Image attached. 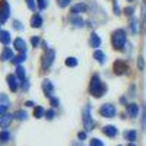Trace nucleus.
I'll list each match as a JSON object with an SVG mask.
<instances>
[{"label":"nucleus","mask_w":146,"mask_h":146,"mask_svg":"<svg viewBox=\"0 0 146 146\" xmlns=\"http://www.w3.org/2000/svg\"><path fill=\"white\" fill-rule=\"evenodd\" d=\"M45 118H48V120L54 118V111H53V110H48V111L45 113Z\"/></svg>","instance_id":"obj_33"},{"label":"nucleus","mask_w":146,"mask_h":146,"mask_svg":"<svg viewBox=\"0 0 146 146\" xmlns=\"http://www.w3.org/2000/svg\"><path fill=\"white\" fill-rule=\"evenodd\" d=\"M130 29H131L133 34H136V32H137V21H136L135 18H131V19H130Z\"/></svg>","instance_id":"obj_27"},{"label":"nucleus","mask_w":146,"mask_h":146,"mask_svg":"<svg viewBox=\"0 0 146 146\" xmlns=\"http://www.w3.org/2000/svg\"><path fill=\"white\" fill-rule=\"evenodd\" d=\"M72 23H73V27H76V28H83V21L79 18V16H75L72 19Z\"/></svg>","instance_id":"obj_24"},{"label":"nucleus","mask_w":146,"mask_h":146,"mask_svg":"<svg viewBox=\"0 0 146 146\" xmlns=\"http://www.w3.org/2000/svg\"><path fill=\"white\" fill-rule=\"evenodd\" d=\"M27 5H28V7H29L31 10L35 9V2H34V0H27Z\"/></svg>","instance_id":"obj_39"},{"label":"nucleus","mask_w":146,"mask_h":146,"mask_svg":"<svg viewBox=\"0 0 146 146\" xmlns=\"http://www.w3.org/2000/svg\"><path fill=\"white\" fill-rule=\"evenodd\" d=\"M100 114H101L102 117H105V118H111V117L115 115V108H114V105H111V104H104V105L100 108Z\"/></svg>","instance_id":"obj_5"},{"label":"nucleus","mask_w":146,"mask_h":146,"mask_svg":"<svg viewBox=\"0 0 146 146\" xmlns=\"http://www.w3.org/2000/svg\"><path fill=\"white\" fill-rule=\"evenodd\" d=\"M6 110H7V105H5V104H0V115L6 114Z\"/></svg>","instance_id":"obj_36"},{"label":"nucleus","mask_w":146,"mask_h":146,"mask_svg":"<svg viewBox=\"0 0 146 146\" xmlns=\"http://www.w3.org/2000/svg\"><path fill=\"white\" fill-rule=\"evenodd\" d=\"M124 136H126V139H127L129 142H133V140H136L137 133H136L135 130H129V131H126V133H124Z\"/></svg>","instance_id":"obj_22"},{"label":"nucleus","mask_w":146,"mask_h":146,"mask_svg":"<svg viewBox=\"0 0 146 146\" xmlns=\"http://www.w3.org/2000/svg\"><path fill=\"white\" fill-rule=\"evenodd\" d=\"M31 44L34 47H36V45L40 44V38H38V36H32V38H31Z\"/></svg>","instance_id":"obj_34"},{"label":"nucleus","mask_w":146,"mask_h":146,"mask_svg":"<svg viewBox=\"0 0 146 146\" xmlns=\"http://www.w3.org/2000/svg\"><path fill=\"white\" fill-rule=\"evenodd\" d=\"M126 13H127L129 16L133 15V7H127V9H126Z\"/></svg>","instance_id":"obj_44"},{"label":"nucleus","mask_w":146,"mask_h":146,"mask_svg":"<svg viewBox=\"0 0 146 146\" xmlns=\"http://www.w3.org/2000/svg\"><path fill=\"white\" fill-rule=\"evenodd\" d=\"M13 44H15V48H16L18 51L25 53V50H27V44H25V41H23L22 38H16Z\"/></svg>","instance_id":"obj_12"},{"label":"nucleus","mask_w":146,"mask_h":146,"mask_svg":"<svg viewBox=\"0 0 146 146\" xmlns=\"http://www.w3.org/2000/svg\"><path fill=\"white\" fill-rule=\"evenodd\" d=\"M120 146H121V145H120Z\"/></svg>","instance_id":"obj_49"},{"label":"nucleus","mask_w":146,"mask_h":146,"mask_svg":"<svg viewBox=\"0 0 146 146\" xmlns=\"http://www.w3.org/2000/svg\"><path fill=\"white\" fill-rule=\"evenodd\" d=\"M53 60H54V51H53V50L47 51V54L42 57V70H44V72L53 64Z\"/></svg>","instance_id":"obj_6"},{"label":"nucleus","mask_w":146,"mask_h":146,"mask_svg":"<svg viewBox=\"0 0 146 146\" xmlns=\"http://www.w3.org/2000/svg\"><path fill=\"white\" fill-rule=\"evenodd\" d=\"M146 18V5L143 3L142 5V19H145Z\"/></svg>","instance_id":"obj_42"},{"label":"nucleus","mask_w":146,"mask_h":146,"mask_svg":"<svg viewBox=\"0 0 146 146\" xmlns=\"http://www.w3.org/2000/svg\"><path fill=\"white\" fill-rule=\"evenodd\" d=\"M113 5H114V13H115V15H120V7H118V3H117V2H114Z\"/></svg>","instance_id":"obj_41"},{"label":"nucleus","mask_w":146,"mask_h":146,"mask_svg":"<svg viewBox=\"0 0 146 146\" xmlns=\"http://www.w3.org/2000/svg\"><path fill=\"white\" fill-rule=\"evenodd\" d=\"M42 89H44V92H45V95L48 96V98H50L51 96V92H53V83L48 80V79H45L44 82H42Z\"/></svg>","instance_id":"obj_11"},{"label":"nucleus","mask_w":146,"mask_h":146,"mask_svg":"<svg viewBox=\"0 0 146 146\" xmlns=\"http://www.w3.org/2000/svg\"><path fill=\"white\" fill-rule=\"evenodd\" d=\"M89 94L96 96V98H101V96L105 94V86L101 82V79L98 76H94L91 79V85H89Z\"/></svg>","instance_id":"obj_1"},{"label":"nucleus","mask_w":146,"mask_h":146,"mask_svg":"<svg viewBox=\"0 0 146 146\" xmlns=\"http://www.w3.org/2000/svg\"><path fill=\"white\" fill-rule=\"evenodd\" d=\"M127 2H131V0H127Z\"/></svg>","instance_id":"obj_47"},{"label":"nucleus","mask_w":146,"mask_h":146,"mask_svg":"<svg viewBox=\"0 0 146 146\" xmlns=\"http://www.w3.org/2000/svg\"><path fill=\"white\" fill-rule=\"evenodd\" d=\"M129 146H136V145H135V143H133V142H130V145H129Z\"/></svg>","instance_id":"obj_46"},{"label":"nucleus","mask_w":146,"mask_h":146,"mask_svg":"<svg viewBox=\"0 0 146 146\" xmlns=\"http://www.w3.org/2000/svg\"><path fill=\"white\" fill-rule=\"evenodd\" d=\"M25 105H27V107H34V102H32V101H28Z\"/></svg>","instance_id":"obj_45"},{"label":"nucleus","mask_w":146,"mask_h":146,"mask_svg":"<svg viewBox=\"0 0 146 146\" xmlns=\"http://www.w3.org/2000/svg\"><path fill=\"white\" fill-rule=\"evenodd\" d=\"M142 127L146 131V105H143V117H142Z\"/></svg>","instance_id":"obj_29"},{"label":"nucleus","mask_w":146,"mask_h":146,"mask_svg":"<svg viewBox=\"0 0 146 146\" xmlns=\"http://www.w3.org/2000/svg\"><path fill=\"white\" fill-rule=\"evenodd\" d=\"M102 131H104V135H107L108 137H114L117 135V129L114 126H105L102 129Z\"/></svg>","instance_id":"obj_15"},{"label":"nucleus","mask_w":146,"mask_h":146,"mask_svg":"<svg viewBox=\"0 0 146 146\" xmlns=\"http://www.w3.org/2000/svg\"><path fill=\"white\" fill-rule=\"evenodd\" d=\"M50 102H51L53 107H58V100L54 98V96H50Z\"/></svg>","instance_id":"obj_35"},{"label":"nucleus","mask_w":146,"mask_h":146,"mask_svg":"<svg viewBox=\"0 0 146 146\" xmlns=\"http://www.w3.org/2000/svg\"><path fill=\"white\" fill-rule=\"evenodd\" d=\"M25 58H27V54L25 53H21L19 56L12 58V62H13V64H21L22 62H25Z\"/></svg>","instance_id":"obj_20"},{"label":"nucleus","mask_w":146,"mask_h":146,"mask_svg":"<svg viewBox=\"0 0 146 146\" xmlns=\"http://www.w3.org/2000/svg\"><path fill=\"white\" fill-rule=\"evenodd\" d=\"M94 124L95 123L91 117V108H89V105H86L83 108V126L86 129V131H91L94 129Z\"/></svg>","instance_id":"obj_3"},{"label":"nucleus","mask_w":146,"mask_h":146,"mask_svg":"<svg viewBox=\"0 0 146 146\" xmlns=\"http://www.w3.org/2000/svg\"><path fill=\"white\" fill-rule=\"evenodd\" d=\"M111 44H113V47L115 48V50H121V48H123V45L126 44V32H124V29H117L113 34Z\"/></svg>","instance_id":"obj_2"},{"label":"nucleus","mask_w":146,"mask_h":146,"mask_svg":"<svg viewBox=\"0 0 146 146\" xmlns=\"http://www.w3.org/2000/svg\"><path fill=\"white\" fill-rule=\"evenodd\" d=\"M69 3H70V0H57V5L60 7H66Z\"/></svg>","instance_id":"obj_32"},{"label":"nucleus","mask_w":146,"mask_h":146,"mask_svg":"<svg viewBox=\"0 0 146 146\" xmlns=\"http://www.w3.org/2000/svg\"><path fill=\"white\" fill-rule=\"evenodd\" d=\"M137 67H139V70H143L145 69V60H143L142 56L137 58Z\"/></svg>","instance_id":"obj_30"},{"label":"nucleus","mask_w":146,"mask_h":146,"mask_svg":"<svg viewBox=\"0 0 146 146\" xmlns=\"http://www.w3.org/2000/svg\"><path fill=\"white\" fill-rule=\"evenodd\" d=\"M41 25H42L41 16H40V15H34L32 19H31V27H32V28H40Z\"/></svg>","instance_id":"obj_17"},{"label":"nucleus","mask_w":146,"mask_h":146,"mask_svg":"<svg viewBox=\"0 0 146 146\" xmlns=\"http://www.w3.org/2000/svg\"><path fill=\"white\" fill-rule=\"evenodd\" d=\"M94 58H95V60H98L101 64L105 63V54H104L101 50H95V53H94Z\"/></svg>","instance_id":"obj_18"},{"label":"nucleus","mask_w":146,"mask_h":146,"mask_svg":"<svg viewBox=\"0 0 146 146\" xmlns=\"http://www.w3.org/2000/svg\"><path fill=\"white\" fill-rule=\"evenodd\" d=\"M12 120H13V115H12V114L0 115V127H2V129H7L9 124L12 123Z\"/></svg>","instance_id":"obj_8"},{"label":"nucleus","mask_w":146,"mask_h":146,"mask_svg":"<svg viewBox=\"0 0 146 146\" xmlns=\"http://www.w3.org/2000/svg\"><path fill=\"white\" fill-rule=\"evenodd\" d=\"M89 146H104V143H102L100 139H96V137H95V139L91 140V145H89Z\"/></svg>","instance_id":"obj_31"},{"label":"nucleus","mask_w":146,"mask_h":146,"mask_svg":"<svg viewBox=\"0 0 146 146\" xmlns=\"http://www.w3.org/2000/svg\"><path fill=\"white\" fill-rule=\"evenodd\" d=\"M44 114H45V111H44V108H42V107H35V110H34V115H35V118H41Z\"/></svg>","instance_id":"obj_23"},{"label":"nucleus","mask_w":146,"mask_h":146,"mask_svg":"<svg viewBox=\"0 0 146 146\" xmlns=\"http://www.w3.org/2000/svg\"><path fill=\"white\" fill-rule=\"evenodd\" d=\"M0 32H2V31H0Z\"/></svg>","instance_id":"obj_48"},{"label":"nucleus","mask_w":146,"mask_h":146,"mask_svg":"<svg viewBox=\"0 0 146 146\" xmlns=\"http://www.w3.org/2000/svg\"><path fill=\"white\" fill-rule=\"evenodd\" d=\"M0 41H2L5 45H7L10 42V35H9L7 31H2V32H0Z\"/></svg>","instance_id":"obj_19"},{"label":"nucleus","mask_w":146,"mask_h":146,"mask_svg":"<svg viewBox=\"0 0 146 146\" xmlns=\"http://www.w3.org/2000/svg\"><path fill=\"white\" fill-rule=\"evenodd\" d=\"M9 13H10L9 3L6 2V0H2V2H0V23H5L7 21Z\"/></svg>","instance_id":"obj_4"},{"label":"nucleus","mask_w":146,"mask_h":146,"mask_svg":"<svg viewBox=\"0 0 146 146\" xmlns=\"http://www.w3.org/2000/svg\"><path fill=\"white\" fill-rule=\"evenodd\" d=\"M10 139V135H9V131H0V140H2V142H7Z\"/></svg>","instance_id":"obj_28"},{"label":"nucleus","mask_w":146,"mask_h":146,"mask_svg":"<svg viewBox=\"0 0 146 146\" xmlns=\"http://www.w3.org/2000/svg\"><path fill=\"white\" fill-rule=\"evenodd\" d=\"M0 101H3L5 105H9V100H7V96L3 95V94H0Z\"/></svg>","instance_id":"obj_38"},{"label":"nucleus","mask_w":146,"mask_h":146,"mask_svg":"<svg viewBox=\"0 0 146 146\" xmlns=\"http://www.w3.org/2000/svg\"><path fill=\"white\" fill-rule=\"evenodd\" d=\"M0 58H2L3 62H7V60H12V58H13V51H12L10 48H5V50L2 51V56H0Z\"/></svg>","instance_id":"obj_16"},{"label":"nucleus","mask_w":146,"mask_h":146,"mask_svg":"<svg viewBox=\"0 0 146 146\" xmlns=\"http://www.w3.org/2000/svg\"><path fill=\"white\" fill-rule=\"evenodd\" d=\"M13 28H16V29H19V31H21V29H23V27L21 25V22H18V21H15V22H13Z\"/></svg>","instance_id":"obj_40"},{"label":"nucleus","mask_w":146,"mask_h":146,"mask_svg":"<svg viewBox=\"0 0 146 146\" xmlns=\"http://www.w3.org/2000/svg\"><path fill=\"white\" fill-rule=\"evenodd\" d=\"M6 80H7V85H9L10 91L12 92H16L18 91V79H16V76L15 75H7Z\"/></svg>","instance_id":"obj_9"},{"label":"nucleus","mask_w":146,"mask_h":146,"mask_svg":"<svg viewBox=\"0 0 146 146\" xmlns=\"http://www.w3.org/2000/svg\"><path fill=\"white\" fill-rule=\"evenodd\" d=\"M13 117L18 118V120H25V118L28 117V114H27L25 111H22V110H19V111H16V113L13 114Z\"/></svg>","instance_id":"obj_26"},{"label":"nucleus","mask_w":146,"mask_h":146,"mask_svg":"<svg viewBox=\"0 0 146 146\" xmlns=\"http://www.w3.org/2000/svg\"><path fill=\"white\" fill-rule=\"evenodd\" d=\"M16 78L19 80H25V69H23L22 66H18L16 67Z\"/></svg>","instance_id":"obj_21"},{"label":"nucleus","mask_w":146,"mask_h":146,"mask_svg":"<svg viewBox=\"0 0 146 146\" xmlns=\"http://www.w3.org/2000/svg\"><path fill=\"white\" fill-rule=\"evenodd\" d=\"M72 13L73 15H78V13H82V12H86V5L85 3H78V5H75L72 7Z\"/></svg>","instance_id":"obj_13"},{"label":"nucleus","mask_w":146,"mask_h":146,"mask_svg":"<svg viewBox=\"0 0 146 146\" xmlns=\"http://www.w3.org/2000/svg\"><path fill=\"white\" fill-rule=\"evenodd\" d=\"M129 70L126 62H123V60H117V62L114 63V72L115 75H124V73Z\"/></svg>","instance_id":"obj_7"},{"label":"nucleus","mask_w":146,"mask_h":146,"mask_svg":"<svg viewBox=\"0 0 146 146\" xmlns=\"http://www.w3.org/2000/svg\"><path fill=\"white\" fill-rule=\"evenodd\" d=\"M89 45H91L92 48H96V47H100V45H101V38L98 36V34H95V32H92V34H91Z\"/></svg>","instance_id":"obj_10"},{"label":"nucleus","mask_w":146,"mask_h":146,"mask_svg":"<svg viewBox=\"0 0 146 146\" xmlns=\"http://www.w3.org/2000/svg\"><path fill=\"white\" fill-rule=\"evenodd\" d=\"M127 113L130 114L131 118L137 117V114H139V108H137V105H136V104H129V105H127Z\"/></svg>","instance_id":"obj_14"},{"label":"nucleus","mask_w":146,"mask_h":146,"mask_svg":"<svg viewBox=\"0 0 146 146\" xmlns=\"http://www.w3.org/2000/svg\"><path fill=\"white\" fill-rule=\"evenodd\" d=\"M66 66H69V67L78 66V60H76L75 57H67V58H66Z\"/></svg>","instance_id":"obj_25"},{"label":"nucleus","mask_w":146,"mask_h":146,"mask_svg":"<svg viewBox=\"0 0 146 146\" xmlns=\"http://www.w3.org/2000/svg\"><path fill=\"white\" fill-rule=\"evenodd\" d=\"M38 6H40V9H45L47 7V0H38Z\"/></svg>","instance_id":"obj_37"},{"label":"nucleus","mask_w":146,"mask_h":146,"mask_svg":"<svg viewBox=\"0 0 146 146\" xmlns=\"http://www.w3.org/2000/svg\"><path fill=\"white\" fill-rule=\"evenodd\" d=\"M78 136H79V139H80V140H83L85 137H86V131H80Z\"/></svg>","instance_id":"obj_43"}]
</instances>
